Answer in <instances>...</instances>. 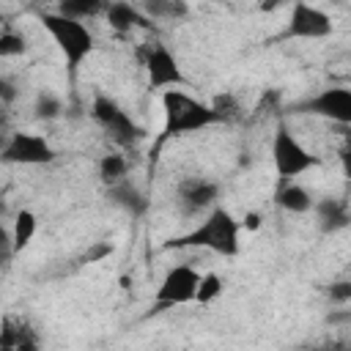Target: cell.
<instances>
[{
  "instance_id": "cell-10",
  "label": "cell",
  "mask_w": 351,
  "mask_h": 351,
  "mask_svg": "<svg viewBox=\"0 0 351 351\" xmlns=\"http://www.w3.org/2000/svg\"><path fill=\"white\" fill-rule=\"evenodd\" d=\"M219 195H222V186L211 178H203V176L184 178L176 189V200L186 217H195L200 211H211L217 206Z\"/></svg>"
},
{
  "instance_id": "cell-29",
  "label": "cell",
  "mask_w": 351,
  "mask_h": 351,
  "mask_svg": "<svg viewBox=\"0 0 351 351\" xmlns=\"http://www.w3.org/2000/svg\"><path fill=\"white\" fill-rule=\"evenodd\" d=\"M110 252H112V244H96L90 252L82 255V261H85V263H93V261H99V258H104V255H110Z\"/></svg>"
},
{
  "instance_id": "cell-30",
  "label": "cell",
  "mask_w": 351,
  "mask_h": 351,
  "mask_svg": "<svg viewBox=\"0 0 351 351\" xmlns=\"http://www.w3.org/2000/svg\"><path fill=\"white\" fill-rule=\"evenodd\" d=\"M315 351H351V346H348L346 340H329V343L318 346Z\"/></svg>"
},
{
  "instance_id": "cell-22",
  "label": "cell",
  "mask_w": 351,
  "mask_h": 351,
  "mask_svg": "<svg viewBox=\"0 0 351 351\" xmlns=\"http://www.w3.org/2000/svg\"><path fill=\"white\" fill-rule=\"evenodd\" d=\"M33 110H36V118L52 121V118H58V115L63 112V101H60L55 93H38V99H36Z\"/></svg>"
},
{
  "instance_id": "cell-21",
  "label": "cell",
  "mask_w": 351,
  "mask_h": 351,
  "mask_svg": "<svg viewBox=\"0 0 351 351\" xmlns=\"http://www.w3.org/2000/svg\"><path fill=\"white\" fill-rule=\"evenodd\" d=\"M25 52H27V41L22 33H14V30L0 33V58H19Z\"/></svg>"
},
{
  "instance_id": "cell-15",
  "label": "cell",
  "mask_w": 351,
  "mask_h": 351,
  "mask_svg": "<svg viewBox=\"0 0 351 351\" xmlns=\"http://www.w3.org/2000/svg\"><path fill=\"white\" fill-rule=\"evenodd\" d=\"M107 200H110L112 206L123 208V211L132 214V217H143V214L148 211V197H145V192H143L137 184H132L129 178L121 181V184H115V186H110V189H107Z\"/></svg>"
},
{
  "instance_id": "cell-20",
  "label": "cell",
  "mask_w": 351,
  "mask_h": 351,
  "mask_svg": "<svg viewBox=\"0 0 351 351\" xmlns=\"http://www.w3.org/2000/svg\"><path fill=\"white\" fill-rule=\"evenodd\" d=\"M222 291H225V280H222L219 274H214V271L200 274V282H197V291H195V299H192V302H197V304H211Z\"/></svg>"
},
{
  "instance_id": "cell-28",
  "label": "cell",
  "mask_w": 351,
  "mask_h": 351,
  "mask_svg": "<svg viewBox=\"0 0 351 351\" xmlns=\"http://www.w3.org/2000/svg\"><path fill=\"white\" fill-rule=\"evenodd\" d=\"M11 255H14V252H11V233L0 225V269L11 261Z\"/></svg>"
},
{
  "instance_id": "cell-12",
  "label": "cell",
  "mask_w": 351,
  "mask_h": 351,
  "mask_svg": "<svg viewBox=\"0 0 351 351\" xmlns=\"http://www.w3.org/2000/svg\"><path fill=\"white\" fill-rule=\"evenodd\" d=\"M274 206L288 211V214H307V211H313L315 200H313V192L304 189L302 184L280 178V184L274 189Z\"/></svg>"
},
{
  "instance_id": "cell-11",
  "label": "cell",
  "mask_w": 351,
  "mask_h": 351,
  "mask_svg": "<svg viewBox=\"0 0 351 351\" xmlns=\"http://www.w3.org/2000/svg\"><path fill=\"white\" fill-rule=\"evenodd\" d=\"M332 33V19L326 11L310 5V3H296L288 16V27L282 30V38H326Z\"/></svg>"
},
{
  "instance_id": "cell-23",
  "label": "cell",
  "mask_w": 351,
  "mask_h": 351,
  "mask_svg": "<svg viewBox=\"0 0 351 351\" xmlns=\"http://www.w3.org/2000/svg\"><path fill=\"white\" fill-rule=\"evenodd\" d=\"M217 115H219V121L222 123H228V121H233V118H239V101H236V96H230V93H219V96H214V101L208 104Z\"/></svg>"
},
{
  "instance_id": "cell-1",
  "label": "cell",
  "mask_w": 351,
  "mask_h": 351,
  "mask_svg": "<svg viewBox=\"0 0 351 351\" xmlns=\"http://www.w3.org/2000/svg\"><path fill=\"white\" fill-rule=\"evenodd\" d=\"M239 230H241L239 219L228 208L214 206L195 230L178 239H170L165 247H203L222 258H233L239 252Z\"/></svg>"
},
{
  "instance_id": "cell-33",
  "label": "cell",
  "mask_w": 351,
  "mask_h": 351,
  "mask_svg": "<svg viewBox=\"0 0 351 351\" xmlns=\"http://www.w3.org/2000/svg\"><path fill=\"white\" fill-rule=\"evenodd\" d=\"M5 143H8V132H0V151L5 148Z\"/></svg>"
},
{
  "instance_id": "cell-14",
  "label": "cell",
  "mask_w": 351,
  "mask_h": 351,
  "mask_svg": "<svg viewBox=\"0 0 351 351\" xmlns=\"http://www.w3.org/2000/svg\"><path fill=\"white\" fill-rule=\"evenodd\" d=\"M315 217H318V228L324 233H337L343 228H348L351 214H348V200L346 197H324L313 206Z\"/></svg>"
},
{
  "instance_id": "cell-26",
  "label": "cell",
  "mask_w": 351,
  "mask_h": 351,
  "mask_svg": "<svg viewBox=\"0 0 351 351\" xmlns=\"http://www.w3.org/2000/svg\"><path fill=\"white\" fill-rule=\"evenodd\" d=\"M16 96H19V88H16V82L11 80V77H3L0 74V107H11L14 101H16Z\"/></svg>"
},
{
  "instance_id": "cell-2",
  "label": "cell",
  "mask_w": 351,
  "mask_h": 351,
  "mask_svg": "<svg viewBox=\"0 0 351 351\" xmlns=\"http://www.w3.org/2000/svg\"><path fill=\"white\" fill-rule=\"evenodd\" d=\"M162 107H165V132H162L159 143H165L173 134H189V132H200L211 123H222L219 115L208 104L192 99L181 88L165 90L162 93Z\"/></svg>"
},
{
  "instance_id": "cell-27",
  "label": "cell",
  "mask_w": 351,
  "mask_h": 351,
  "mask_svg": "<svg viewBox=\"0 0 351 351\" xmlns=\"http://www.w3.org/2000/svg\"><path fill=\"white\" fill-rule=\"evenodd\" d=\"M14 351H41V343H38V335L25 324L22 326V335H19V340H16V346H14Z\"/></svg>"
},
{
  "instance_id": "cell-32",
  "label": "cell",
  "mask_w": 351,
  "mask_h": 351,
  "mask_svg": "<svg viewBox=\"0 0 351 351\" xmlns=\"http://www.w3.org/2000/svg\"><path fill=\"white\" fill-rule=\"evenodd\" d=\"M8 126H11V115H8V110H5V107H0V132H8V134H11V129H8Z\"/></svg>"
},
{
  "instance_id": "cell-13",
  "label": "cell",
  "mask_w": 351,
  "mask_h": 351,
  "mask_svg": "<svg viewBox=\"0 0 351 351\" xmlns=\"http://www.w3.org/2000/svg\"><path fill=\"white\" fill-rule=\"evenodd\" d=\"M104 19L115 33H129L134 27H151V19L134 3H104Z\"/></svg>"
},
{
  "instance_id": "cell-35",
  "label": "cell",
  "mask_w": 351,
  "mask_h": 351,
  "mask_svg": "<svg viewBox=\"0 0 351 351\" xmlns=\"http://www.w3.org/2000/svg\"><path fill=\"white\" fill-rule=\"evenodd\" d=\"M0 351H14V348H3V346H0Z\"/></svg>"
},
{
  "instance_id": "cell-7",
  "label": "cell",
  "mask_w": 351,
  "mask_h": 351,
  "mask_svg": "<svg viewBox=\"0 0 351 351\" xmlns=\"http://www.w3.org/2000/svg\"><path fill=\"white\" fill-rule=\"evenodd\" d=\"M143 66H145L151 90H162V88L170 90V88H184L186 85V77H184L176 55L162 41H154L143 49Z\"/></svg>"
},
{
  "instance_id": "cell-19",
  "label": "cell",
  "mask_w": 351,
  "mask_h": 351,
  "mask_svg": "<svg viewBox=\"0 0 351 351\" xmlns=\"http://www.w3.org/2000/svg\"><path fill=\"white\" fill-rule=\"evenodd\" d=\"M55 11L66 19L85 22V19H93V16L104 14V3H99V0H63V3H58Z\"/></svg>"
},
{
  "instance_id": "cell-6",
  "label": "cell",
  "mask_w": 351,
  "mask_h": 351,
  "mask_svg": "<svg viewBox=\"0 0 351 351\" xmlns=\"http://www.w3.org/2000/svg\"><path fill=\"white\" fill-rule=\"evenodd\" d=\"M288 112L321 115V118H326V121H332V123H337V126H348V123H351V90H348L346 85L324 88L321 93L291 104Z\"/></svg>"
},
{
  "instance_id": "cell-9",
  "label": "cell",
  "mask_w": 351,
  "mask_h": 351,
  "mask_svg": "<svg viewBox=\"0 0 351 351\" xmlns=\"http://www.w3.org/2000/svg\"><path fill=\"white\" fill-rule=\"evenodd\" d=\"M197 282H200L197 269H192L189 263L173 266V269L165 274V280H162V285L156 288V293H154L156 310L192 302V299H195V291H197Z\"/></svg>"
},
{
  "instance_id": "cell-17",
  "label": "cell",
  "mask_w": 351,
  "mask_h": 351,
  "mask_svg": "<svg viewBox=\"0 0 351 351\" xmlns=\"http://www.w3.org/2000/svg\"><path fill=\"white\" fill-rule=\"evenodd\" d=\"M96 170H99V181L110 189V186L126 181V176H129V159L123 154H104L99 159V167Z\"/></svg>"
},
{
  "instance_id": "cell-3",
  "label": "cell",
  "mask_w": 351,
  "mask_h": 351,
  "mask_svg": "<svg viewBox=\"0 0 351 351\" xmlns=\"http://www.w3.org/2000/svg\"><path fill=\"white\" fill-rule=\"evenodd\" d=\"M41 25L47 27V33L55 38V44L60 47L63 58H66V66H69V74L74 80L77 69L82 66V60L93 52V33L88 30L85 22H74V19H66L60 16L58 11H41Z\"/></svg>"
},
{
  "instance_id": "cell-8",
  "label": "cell",
  "mask_w": 351,
  "mask_h": 351,
  "mask_svg": "<svg viewBox=\"0 0 351 351\" xmlns=\"http://www.w3.org/2000/svg\"><path fill=\"white\" fill-rule=\"evenodd\" d=\"M55 159L58 151L49 145V140L33 132H11L5 148L0 151V162L8 165H49Z\"/></svg>"
},
{
  "instance_id": "cell-31",
  "label": "cell",
  "mask_w": 351,
  "mask_h": 351,
  "mask_svg": "<svg viewBox=\"0 0 351 351\" xmlns=\"http://www.w3.org/2000/svg\"><path fill=\"white\" fill-rule=\"evenodd\" d=\"M239 225H241V228H247V230H258V225H261V217H258L255 211H250L244 219H239Z\"/></svg>"
},
{
  "instance_id": "cell-24",
  "label": "cell",
  "mask_w": 351,
  "mask_h": 351,
  "mask_svg": "<svg viewBox=\"0 0 351 351\" xmlns=\"http://www.w3.org/2000/svg\"><path fill=\"white\" fill-rule=\"evenodd\" d=\"M22 326H25V321L3 318V324H0V346L3 348H14L16 340H19V335H22Z\"/></svg>"
},
{
  "instance_id": "cell-25",
  "label": "cell",
  "mask_w": 351,
  "mask_h": 351,
  "mask_svg": "<svg viewBox=\"0 0 351 351\" xmlns=\"http://www.w3.org/2000/svg\"><path fill=\"white\" fill-rule=\"evenodd\" d=\"M326 296H329V302H335V304H348V302H351V282H348V280L329 282Z\"/></svg>"
},
{
  "instance_id": "cell-4",
  "label": "cell",
  "mask_w": 351,
  "mask_h": 351,
  "mask_svg": "<svg viewBox=\"0 0 351 351\" xmlns=\"http://www.w3.org/2000/svg\"><path fill=\"white\" fill-rule=\"evenodd\" d=\"M90 115L93 121L107 132V137L121 145V148H134L140 140H143V126L115 101L110 99L107 93H96L93 101H90Z\"/></svg>"
},
{
  "instance_id": "cell-16",
  "label": "cell",
  "mask_w": 351,
  "mask_h": 351,
  "mask_svg": "<svg viewBox=\"0 0 351 351\" xmlns=\"http://www.w3.org/2000/svg\"><path fill=\"white\" fill-rule=\"evenodd\" d=\"M36 230H38L36 214H33L30 208H19L16 217H14V225H11V230H8V233H11V252H14V255L22 252V250L33 241Z\"/></svg>"
},
{
  "instance_id": "cell-18",
  "label": "cell",
  "mask_w": 351,
  "mask_h": 351,
  "mask_svg": "<svg viewBox=\"0 0 351 351\" xmlns=\"http://www.w3.org/2000/svg\"><path fill=\"white\" fill-rule=\"evenodd\" d=\"M148 19H184L189 5L184 0H145L137 5Z\"/></svg>"
},
{
  "instance_id": "cell-5",
  "label": "cell",
  "mask_w": 351,
  "mask_h": 351,
  "mask_svg": "<svg viewBox=\"0 0 351 351\" xmlns=\"http://www.w3.org/2000/svg\"><path fill=\"white\" fill-rule=\"evenodd\" d=\"M271 159H274V170H277V176L282 181H293L296 176H302V173H307V170H313V167L321 165V159L315 154H310L293 137V132L285 123H280L274 129V137H271Z\"/></svg>"
},
{
  "instance_id": "cell-34",
  "label": "cell",
  "mask_w": 351,
  "mask_h": 351,
  "mask_svg": "<svg viewBox=\"0 0 351 351\" xmlns=\"http://www.w3.org/2000/svg\"><path fill=\"white\" fill-rule=\"evenodd\" d=\"M0 33H5V27H3V16H0Z\"/></svg>"
}]
</instances>
